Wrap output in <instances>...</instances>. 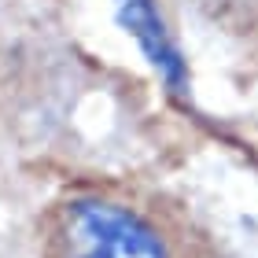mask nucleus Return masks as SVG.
I'll return each mask as SVG.
<instances>
[{"mask_svg":"<svg viewBox=\"0 0 258 258\" xmlns=\"http://www.w3.org/2000/svg\"><path fill=\"white\" fill-rule=\"evenodd\" d=\"M48 251L52 258H170L148 218L100 196H74L55 207Z\"/></svg>","mask_w":258,"mask_h":258,"instance_id":"1","label":"nucleus"},{"mask_svg":"<svg viewBox=\"0 0 258 258\" xmlns=\"http://www.w3.org/2000/svg\"><path fill=\"white\" fill-rule=\"evenodd\" d=\"M118 19L137 37L140 48L148 52V59L155 63V70L170 81V89H181L184 85V63H181L177 44L170 41L166 26H162L155 4L151 0H118Z\"/></svg>","mask_w":258,"mask_h":258,"instance_id":"2","label":"nucleus"}]
</instances>
